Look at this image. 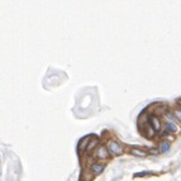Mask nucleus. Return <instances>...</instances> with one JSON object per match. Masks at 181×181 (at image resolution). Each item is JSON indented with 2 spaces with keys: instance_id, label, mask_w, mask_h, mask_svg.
Segmentation results:
<instances>
[{
  "instance_id": "nucleus-1",
  "label": "nucleus",
  "mask_w": 181,
  "mask_h": 181,
  "mask_svg": "<svg viewBox=\"0 0 181 181\" xmlns=\"http://www.w3.org/2000/svg\"><path fill=\"white\" fill-rule=\"evenodd\" d=\"M108 149H109V152L114 156H119L123 153L122 146L118 144V142H114V141H110L109 143H108Z\"/></svg>"
},
{
  "instance_id": "nucleus-2",
  "label": "nucleus",
  "mask_w": 181,
  "mask_h": 181,
  "mask_svg": "<svg viewBox=\"0 0 181 181\" xmlns=\"http://www.w3.org/2000/svg\"><path fill=\"white\" fill-rule=\"evenodd\" d=\"M108 155H109V149H106L104 146H100V147H96L95 148V153H94L95 158L106 160L108 158Z\"/></svg>"
},
{
  "instance_id": "nucleus-3",
  "label": "nucleus",
  "mask_w": 181,
  "mask_h": 181,
  "mask_svg": "<svg viewBox=\"0 0 181 181\" xmlns=\"http://www.w3.org/2000/svg\"><path fill=\"white\" fill-rule=\"evenodd\" d=\"M149 123H151V125H152V128L156 130V132H160L161 130V122H160V119L158 117H151V119H149Z\"/></svg>"
},
{
  "instance_id": "nucleus-4",
  "label": "nucleus",
  "mask_w": 181,
  "mask_h": 181,
  "mask_svg": "<svg viewBox=\"0 0 181 181\" xmlns=\"http://www.w3.org/2000/svg\"><path fill=\"white\" fill-rule=\"evenodd\" d=\"M91 172H92V175L94 176H98V175H100L103 172V170H104V166L103 165H100V163H94L91 166Z\"/></svg>"
},
{
  "instance_id": "nucleus-5",
  "label": "nucleus",
  "mask_w": 181,
  "mask_h": 181,
  "mask_svg": "<svg viewBox=\"0 0 181 181\" xmlns=\"http://www.w3.org/2000/svg\"><path fill=\"white\" fill-rule=\"evenodd\" d=\"M165 129H166V132H168V133H176L177 132V127L175 125V123H167V124L165 125Z\"/></svg>"
},
{
  "instance_id": "nucleus-6",
  "label": "nucleus",
  "mask_w": 181,
  "mask_h": 181,
  "mask_svg": "<svg viewBox=\"0 0 181 181\" xmlns=\"http://www.w3.org/2000/svg\"><path fill=\"white\" fill-rule=\"evenodd\" d=\"M130 153L134 156H138V157H146L147 156V153L144 151H141V149H137V148H132L130 149Z\"/></svg>"
},
{
  "instance_id": "nucleus-7",
  "label": "nucleus",
  "mask_w": 181,
  "mask_h": 181,
  "mask_svg": "<svg viewBox=\"0 0 181 181\" xmlns=\"http://www.w3.org/2000/svg\"><path fill=\"white\" fill-rule=\"evenodd\" d=\"M168 149H170V144H168V142H162V143L160 144V152H167Z\"/></svg>"
},
{
  "instance_id": "nucleus-8",
  "label": "nucleus",
  "mask_w": 181,
  "mask_h": 181,
  "mask_svg": "<svg viewBox=\"0 0 181 181\" xmlns=\"http://www.w3.org/2000/svg\"><path fill=\"white\" fill-rule=\"evenodd\" d=\"M96 144H98V141H96V139H92V141L90 142V143L86 146V151H91V149L94 148Z\"/></svg>"
},
{
  "instance_id": "nucleus-9",
  "label": "nucleus",
  "mask_w": 181,
  "mask_h": 181,
  "mask_svg": "<svg viewBox=\"0 0 181 181\" xmlns=\"http://www.w3.org/2000/svg\"><path fill=\"white\" fill-rule=\"evenodd\" d=\"M165 117L167 118V120H170V123H175L176 122V119L174 118V115H172L171 113H166L165 114Z\"/></svg>"
},
{
  "instance_id": "nucleus-10",
  "label": "nucleus",
  "mask_w": 181,
  "mask_h": 181,
  "mask_svg": "<svg viewBox=\"0 0 181 181\" xmlns=\"http://www.w3.org/2000/svg\"><path fill=\"white\" fill-rule=\"evenodd\" d=\"M175 115H176V117H177L179 119H180V120H181V111H179V110H176L175 111V113H174Z\"/></svg>"
},
{
  "instance_id": "nucleus-11",
  "label": "nucleus",
  "mask_w": 181,
  "mask_h": 181,
  "mask_svg": "<svg viewBox=\"0 0 181 181\" xmlns=\"http://www.w3.org/2000/svg\"><path fill=\"white\" fill-rule=\"evenodd\" d=\"M179 104H180V105H181V100H179Z\"/></svg>"
}]
</instances>
